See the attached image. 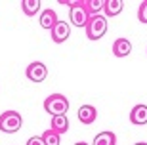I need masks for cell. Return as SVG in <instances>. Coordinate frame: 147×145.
<instances>
[{
  "mask_svg": "<svg viewBox=\"0 0 147 145\" xmlns=\"http://www.w3.org/2000/svg\"><path fill=\"white\" fill-rule=\"evenodd\" d=\"M44 109H46V113L54 115H65L69 111V101H67V97L63 94H52L44 99Z\"/></svg>",
  "mask_w": 147,
  "mask_h": 145,
  "instance_id": "cell-1",
  "label": "cell"
},
{
  "mask_svg": "<svg viewBox=\"0 0 147 145\" xmlns=\"http://www.w3.org/2000/svg\"><path fill=\"white\" fill-rule=\"evenodd\" d=\"M107 32V19L101 13L99 16H92L86 23V36L90 40H99Z\"/></svg>",
  "mask_w": 147,
  "mask_h": 145,
  "instance_id": "cell-2",
  "label": "cell"
},
{
  "mask_svg": "<svg viewBox=\"0 0 147 145\" xmlns=\"http://www.w3.org/2000/svg\"><path fill=\"white\" fill-rule=\"evenodd\" d=\"M23 118L17 111H4L0 115V130L4 134H16L17 130L21 128Z\"/></svg>",
  "mask_w": 147,
  "mask_h": 145,
  "instance_id": "cell-3",
  "label": "cell"
},
{
  "mask_svg": "<svg viewBox=\"0 0 147 145\" xmlns=\"http://www.w3.org/2000/svg\"><path fill=\"white\" fill-rule=\"evenodd\" d=\"M61 4L71 6V23L75 25V27H86L90 16H88V11H86V8H84V2H82V0H78V2L61 0Z\"/></svg>",
  "mask_w": 147,
  "mask_h": 145,
  "instance_id": "cell-4",
  "label": "cell"
},
{
  "mask_svg": "<svg viewBox=\"0 0 147 145\" xmlns=\"http://www.w3.org/2000/svg\"><path fill=\"white\" fill-rule=\"evenodd\" d=\"M27 78L31 82H42L46 76H48V69H46V65L44 63H40V61H33V63H29V67H27Z\"/></svg>",
  "mask_w": 147,
  "mask_h": 145,
  "instance_id": "cell-5",
  "label": "cell"
},
{
  "mask_svg": "<svg viewBox=\"0 0 147 145\" xmlns=\"http://www.w3.org/2000/svg\"><path fill=\"white\" fill-rule=\"evenodd\" d=\"M52 40H54L55 44H61L65 42L67 38H69V34H71V29H69V23L67 21H57L52 27Z\"/></svg>",
  "mask_w": 147,
  "mask_h": 145,
  "instance_id": "cell-6",
  "label": "cell"
},
{
  "mask_svg": "<svg viewBox=\"0 0 147 145\" xmlns=\"http://www.w3.org/2000/svg\"><path fill=\"white\" fill-rule=\"evenodd\" d=\"M130 122L136 126L147 124V105H136L130 113Z\"/></svg>",
  "mask_w": 147,
  "mask_h": 145,
  "instance_id": "cell-7",
  "label": "cell"
},
{
  "mask_svg": "<svg viewBox=\"0 0 147 145\" xmlns=\"http://www.w3.org/2000/svg\"><path fill=\"white\" fill-rule=\"evenodd\" d=\"M132 52V44L128 38H117L113 42V54L117 57H126Z\"/></svg>",
  "mask_w": 147,
  "mask_h": 145,
  "instance_id": "cell-8",
  "label": "cell"
},
{
  "mask_svg": "<svg viewBox=\"0 0 147 145\" xmlns=\"http://www.w3.org/2000/svg\"><path fill=\"white\" fill-rule=\"evenodd\" d=\"M96 118H98V111H96L94 105H82L78 109V120L82 124H92Z\"/></svg>",
  "mask_w": 147,
  "mask_h": 145,
  "instance_id": "cell-9",
  "label": "cell"
},
{
  "mask_svg": "<svg viewBox=\"0 0 147 145\" xmlns=\"http://www.w3.org/2000/svg\"><path fill=\"white\" fill-rule=\"evenodd\" d=\"M57 21H59V19H57V13H55L52 8H46V10L40 13V19H38V23H40L44 29H48V31H52V27H54Z\"/></svg>",
  "mask_w": 147,
  "mask_h": 145,
  "instance_id": "cell-10",
  "label": "cell"
},
{
  "mask_svg": "<svg viewBox=\"0 0 147 145\" xmlns=\"http://www.w3.org/2000/svg\"><path fill=\"white\" fill-rule=\"evenodd\" d=\"M124 8V2L122 0H103V11L107 17H115L119 16Z\"/></svg>",
  "mask_w": 147,
  "mask_h": 145,
  "instance_id": "cell-11",
  "label": "cell"
},
{
  "mask_svg": "<svg viewBox=\"0 0 147 145\" xmlns=\"http://www.w3.org/2000/svg\"><path fill=\"white\" fill-rule=\"evenodd\" d=\"M52 132H55L57 136L65 134L67 130H69V118L65 115H57V117H52Z\"/></svg>",
  "mask_w": 147,
  "mask_h": 145,
  "instance_id": "cell-12",
  "label": "cell"
},
{
  "mask_svg": "<svg viewBox=\"0 0 147 145\" xmlns=\"http://www.w3.org/2000/svg\"><path fill=\"white\" fill-rule=\"evenodd\" d=\"M94 145H117V136L109 130L105 132H99L96 138H94Z\"/></svg>",
  "mask_w": 147,
  "mask_h": 145,
  "instance_id": "cell-13",
  "label": "cell"
},
{
  "mask_svg": "<svg viewBox=\"0 0 147 145\" xmlns=\"http://www.w3.org/2000/svg\"><path fill=\"white\" fill-rule=\"evenodd\" d=\"M21 10H23V13L29 16V17L36 16V11L40 10V0H23L21 2Z\"/></svg>",
  "mask_w": 147,
  "mask_h": 145,
  "instance_id": "cell-14",
  "label": "cell"
},
{
  "mask_svg": "<svg viewBox=\"0 0 147 145\" xmlns=\"http://www.w3.org/2000/svg\"><path fill=\"white\" fill-rule=\"evenodd\" d=\"M84 8H86L88 16H99V11L103 10V0H82Z\"/></svg>",
  "mask_w": 147,
  "mask_h": 145,
  "instance_id": "cell-15",
  "label": "cell"
},
{
  "mask_svg": "<svg viewBox=\"0 0 147 145\" xmlns=\"http://www.w3.org/2000/svg\"><path fill=\"white\" fill-rule=\"evenodd\" d=\"M40 138H42L44 145H59V136L55 134V132H52V130H46Z\"/></svg>",
  "mask_w": 147,
  "mask_h": 145,
  "instance_id": "cell-16",
  "label": "cell"
},
{
  "mask_svg": "<svg viewBox=\"0 0 147 145\" xmlns=\"http://www.w3.org/2000/svg\"><path fill=\"white\" fill-rule=\"evenodd\" d=\"M138 19L140 23H147V0H143L138 8Z\"/></svg>",
  "mask_w": 147,
  "mask_h": 145,
  "instance_id": "cell-17",
  "label": "cell"
},
{
  "mask_svg": "<svg viewBox=\"0 0 147 145\" xmlns=\"http://www.w3.org/2000/svg\"><path fill=\"white\" fill-rule=\"evenodd\" d=\"M27 145H44V141H42L40 136H33V138H29Z\"/></svg>",
  "mask_w": 147,
  "mask_h": 145,
  "instance_id": "cell-18",
  "label": "cell"
},
{
  "mask_svg": "<svg viewBox=\"0 0 147 145\" xmlns=\"http://www.w3.org/2000/svg\"><path fill=\"white\" fill-rule=\"evenodd\" d=\"M75 145H88L86 141H78V143H75Z\"/></svg>",
  "mask_w": 147,
  "mask_h": 145,
  "instance_id": "cell-19",
  "label": "cell"
},
{
  "mask_svg": "<svg viewBox=\"0 0 147 145\" xmlns=\"http://www.w3.org/2000/svg\"><path fill=\"white\" fill-rule=\"evenodd\" d=\"M136 145H147V143H136Z\"/></svg>",
  "mask_w": 147,
  "mask_h": 145,
  "instance_id": "cell-20",
  "label": "cell"
}]
</instances>
